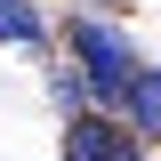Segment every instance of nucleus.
<instances>
[{"instance_id": "f257e3e1", "label": "nucleus", "mask_w": 161, "mask_h": 161, "mask_svg": "<svg viewBox=\"0 0 161 161\" xmlns=\"http://www.w3.org/2000/svg\"><path fill=\"white\" fill-rule=\"evenodd\" d=\"M73 64L89 73V97L113 113L121 89H129V73H137V40L121 32V24H105V16H80L73 24Z\"/></svg>"}, {"instance_id": "7ed1b4c3", "label": "nucleus", "mask_w": 161, "mask_h": 161, "mask_svg": "<svg viewBox=\"0 0 161 161\" xmlns=\"http://www.w3.org/2000/svg\"><path fill=\"white\" fill-rule=\"evenodd\" d=\"M113 137H121V121L97 113H73V129H64V161H113Z\"/></svg>"}, {"instance_id": "f03ea898", "label": "nucleus", "mask_w": 161, "mask_h": 161, "mask_svg": "<svg viewBox=\"0 0 161 161\" xmlns=\"http://www.w3.org/2000/svg\"><path fill=\"white\" fill-rule=\"evenodd\" d=\"M121 129L129 137H161V64H137L129 73V89H121Z\"/></svg>"}, {"instance_id": "20e7f679", "label": "nucleus", "mask_w": 161, "mask_h": 161, "mask_svg": "<svg viewBox=\"0 0 161 161\" xmlns=\"http://www.w3.org/2000/svg\"><path fill=\"white\" fill-rule=\"evenodd\" d=\"M0 40H24V48H40V40H48V24H40L32 0H0Z\"/></svg>"}, {"instance_id": "39448f33", "label": "nucleus", "mask_w": 161, "mask_h": 161, "mask_svg": "<svg viewBox=\"0 0 161 161\" xmlns=\"http://www.w3.org/2000/svg\"><path fill=\"white\" fill-rule=\"evenodd\" d=\"M48 97H57L64 113H80V105H89V73H80V64H48Z\"/></svg>"}]
</instances>
